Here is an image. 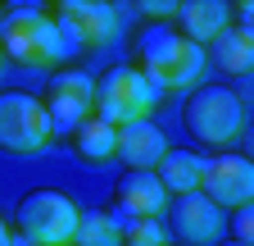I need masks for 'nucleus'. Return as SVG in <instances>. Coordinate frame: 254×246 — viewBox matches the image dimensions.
<instances>
[{
	"instance_id": "1",
	"label": "nucleus",
	"mask_w": 254,
	"mask_h": 246,
	"mask_svg": "<svg viewBox=\"0 0 254 246\" xmlns=\"http://www.w3.org/2000/svg\"><path fill=\"white\" fill-rule=\"evenodd\" d=\"M0 55H9L23 69H55L73 50L41 5H9L0 18Z\"/></svg>"
},
{
	"instance_id": "2",
	"label": "nucleus",
	"mask_w": 254,
	"mask_h": 246,
	"mask_svg": "<svg viewBox=\"0 0 254 246\" xmlns=\"http://www.w3.org/2000/svg\"><path fill=\"white\" fill-rule=\"evenodd\" d=\"M136 55L145 59V82L164 96V91H182V87H190L200 73H204V50L200 46H190L182 32H173V27L164 23V27H150V32L136 41Z\"/></svg>"
},
{
	"instance_id": "3",
	"label": "nucleus",
	"mask_w": 254,
	"mask_h": 246,
	"mask_svg": "<svg viewBox=\"0 0 254 246\" xmlns=\"http://www.w3.org/2000/svg\"><path fill=\"white\" fill-rule=\"evenodd\" d=\"M159 105V91L145 82L141 69L118 64L95 82V119L109 123V128H127V123H150Z\"/></svg>"
},
{
	"instance_id": "4",
	"label": "nucleus",
	"mask_w": 254,
	"mask_h": 246,
	"mask_svg": "<svg viewBox=\"0 0 254 246\" xmlns=\"http://www.w3.org/2000/svg\"><path fill=\"white\" fill-rule=\"evenodd\" d=\"M18 237L27 242H37V246H68L73 233H77V219H82V210L73 196H64V192H27L18 201Z\"/></svg>"
},
{
	"instance_id": "5",
	"label": "nucleus",
	"mask_w": 254,
	"mask_h": 246,
	"mask_svg": "<svg viewBox=\"0 0 254 246\" xmlns=\"http://www.w3.org/2000/svg\"><path fill=\"white\" fill-rule=\"evenodd\" d=\"M186 128L204 146H227L245 128V105H241L236 91L218 87V82L200 87V91H190V101H186Z\"/></svg>"
},
{
	"instance_id": "6",
	"label": "nucleus",
	"mask_w": 254,
	"mask_h": 246,
	"mask_svg": "<svg viewBox=\"0 0 254 246\" xmlns=\"http://www.w3.org/2000/svg\"><path fill=\"white\" fill-rule=\"evenodd\" d=\"M55 137L46 105L27 91H0V146L14 155H37Z\"/></svg>"
},
{
	"instance_id": "7",
	"label": "nucleus",
	"mask_w": 254,
	"mask_h": 246,
	"mask_svg": "<svg viewBox=\"0 0 254 246\" xmlns=\"http://www.w3.org/2000/svg\"><path fill=\"white\" fill-rule=\"evenodd\" d=\"M55 23L68 50L77 46H109L123 32V9L118 5H100V0H64L55 9Z\"/></svg>"
},
{
	"instance_id": "8",
	"label": "nucleus",
	"mask_w": 254,
	"mask_h": 246,
	"mask_svg": "<svg viewBox=\"0 0 254 246\" xmlns=\"http://www.w3.org/2000/svg\"><path fill=\"white\" fill-rule=\"evenodd\" d=\"M200 196H209L218 210H241L254 201V164L245 155H213L200 164Z\"/></svg>"
},
{
	"instance_id": "9",
	"label": "nucleus",
	"mask_w": 254,
	"mask_h": 246,
	"mask_svg": "<svg viewBox=\"0 0 254 246\" xmlns=\"http://www.w3.org/2000/svg\"><path fill=\"white\" fill-rule=\"evenodd\" d=\"M46 119H50V128L55 132H77L82 123L95 114V82L77 69L68 73H55L50 91H46Z\"/></svg>"
},
{
	"instance_id": "10",
	"label": "nucleus",
	"mask_w": 254,
	"mask_h": 246,
	"mask_svg": "<svg viewBox=\"0 0 254 246\" xmlns=\"http://www.w3.org/2000/svg\"><path fill=\"white\" fill-rule=\"evenodd\" d=\"M222 228H227V219H222V210H218L209 196L186 192V196L173 201V233H177L182 242H190V246H209V242L222 237Z\"/></svg>"
},
{
	"instance_id": "11",
	"label": "nucleus",
	"mask_w": 254,
	"mask_h": 246,
	"mask_svg": "<svg viewBox=\"0 0 254 246\" xmlns=\"http://www.w3.org/2000/svg\"><path fill=\"white\" fill-rule=\"evenodd\" d=\"M164 155H168L164 128H154V123H127V128H118L114 160H123L127 173H154V164Z\"/></svg>"
},
{
	"instance_id": "12",
	"label": "nucleus",
	"mask_w": 254,
	"mask_h": 246,
	"mask_svg": "<svg viewBox=\"0 0 254 246\" xmlns=\"http://www.w3.org/2000/svg\"><path fill=\"white\" fill-rule=\"evenodd\" d=\"M173 18H182V37L204 50L222 27H232V5L227 0H182Z\"/></svg>"
},
{
	"instance_id": "13",
	"label": "nucleus",
	"mask_w": 254,
	"mask_h": 246,
	"mask_svg": "<svg viewBox=\"0 0 254 246\" xmlns=\"http://www.w3.org/2000/svg\"><path fill=\"white\" fill-rule=\"evenodd\" d=\"M114 201H118V210L127 219H159V214L168 210V192L159 187L154 173H123Z\"/></svg>"
},
{
	"instance_id": "14",
	"label": "nucleus",
	"mask_w": 254,
	"mask_h": 246,
	"mask_svg": "<svg viewBox=\"0 0 254 246\" xmlns=\"http://www.w3.org/2000/svg\"><path fill=\"white\" fill-rule=\"evenodd\" d=\"M204 59H213V64L222 73H232V78L250 73L254 69V32H250V27H222V32L209 41Z\"/></svg>"
},
{
	"instance_id": "15",
	"label": "nucleus",
	"mask_w": 254,
	"mask_h": 246,
	"mask_svg": "<svg viewBox=\"0 0 254 246\" xmlns=\"http://www.w3.org/2000/svg\"><path fill=\"white\" fill-rule=\"evenodd\" d=\"M200 155L195 150H173L168 146V155L154 164V178H159V187H164L168 196H186V192H195L200 187Z\"/></svg>"
},
{
	"instance_id": "16",
	"label": "nucleus",
	"mask_w": 254,
	"mask_h": 246,
	"mask_svg": "<svg viewBox=\"0 0 254 246\" xmlns=\"http://www.w3.org/2000/svg\"><path fill=\"white\" fill-rule=\"evenodd\" d=\"M77 155L82 160H91V164H109L114 160V146H118V128H109V123H100V119H86L82 128H77Z\"/></svg>"
},
{
	"instance_id": "17",
	"label": "nucleus",
	"mask_w": 254,
	"mask_h": 246,
	"mask_svg": "<svg viewBox=\"0 0 254 246\" xmlns=\"http://www.w3.org/2000/svg\"><path fill=\"white\" fill-rule=\"evenodd\" d=\"M73 246H123V224L105 210H82Z\"/></svg>"
},
{
	"instance_id": "18",
	"label": "nucleus",
	"mask_w": 254,
	"mask_h": 246,
	"mask_svg": "<svg viewBox=\"0 0 254 246\" xmlns=\"http://www.w3.org/2000/svg\"><path fill=\"white\" fill-rule=\"evenodd\" d=\"M123 246H168V228L159 219H132L123 228Z\"/></svg>"
},
{
	"instance_id": "19",
	"label": "nucleus",
	"mask_w": 254,
	"mask_h": 246,
	"mask_svg": "<svg viewBox=\"0 0 254 246\" xmlns=\"http://www.w3.org/2000/svg\"><path fill=\"white\" fill-rule=\"evenodd\" d=\"M232 233H236V242H241V246H250V242H254V214H250V205H241V210H236V228H232Z\"/></svg>"
},
{
	"instance_id": "20",
	"label": "nucleus",
	"mask_w": 254,
	"mask_h": 246,
	"mask_svg": "<svg viewBox=\"0 0 254 246\" xmlns=\"http://www.w3.org/2000/svg\"><path fill=\"white\" fill-rule=\"evenodd\" d=\"M145 18H173L177 14V5H173V0H150V5H145V0H141V5H136Z\"/></svg>"
},
{
	"instance_id": "21",
	"label": "nucleus",
	"mask_w": 254,
	"mask_h": 246,
	"mask_svg": "<svg viewBox=\"0 0 254 246\" xmlns=\"http://www.w3.org/2000/svg\"><path fill=\"white\" fill-rule=\"evenodd\" d=\"M9 237H14V233H9V224L0 219V246H9Z\"/></svg>"
},
{
	"instance_id": "22",
	"label": "nucleus",
	"mask_w": 254,
	"mask_h": 246,
	"mask_svg": "<svg viewBox=\"0 0 254 246\" xmlns=\"http://www.w3.org/2000/svg\"><path fill=\"white\" fill-rule=\"evenodd\" d=\"M9 246H37V242H27V237H18V233H14V237H9Z\"/></svg>"
},
{
	"instance_id": "23",
	"label": "nucleus",
	"mask_w": 254,
	"mask_h": 246,
	"mask_svg": "<svg viewBox=\"0 0 254 246\" xmlns=\"http://www.w3.org/2000/svg\"><path fill=\"white\" fill-rule=\"evenodd\" d=\"M222 246H241V242H222Z\"/></svg>"
},
{
	"instance_id": "24",
	"label": "nucleus",
	"mask_w": 254,
	"mask_h": 246,
	"mask_svg": "<svg viewBox=\"0 0 254 246\" xmlns=\"http://www.w3.org/2000/svg\"><path fill=\"white\" fill-rule=\"evenodd\" d=\"M0 59H5V55H0Z\"/></svg>"
},
{
	"instance_id": "25",
	"label": "nucleus",
	"mask_w": 254,
	"mask_h": 246,
	"mask_svg": "<svg viewBox=\"0 0 254 246\" xmlns=\"http://www.w3.org/2000/svg\"><path fill=\"white\" fill-rule=\"evenodd\" d=\"M68 246H73V242H68Z\"/></svg>"
}]
</instances>
